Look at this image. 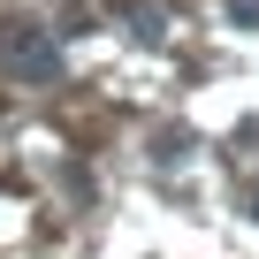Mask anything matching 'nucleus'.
Returning <instances> with one entry per match:
<instances>
[{
  "label": "nucleus",
  "instance_id": "nucleus-1",
  "mask_svg": "<svg viewBox=\"0 0 259 259\" xmlns=\"http://www.w3.org/2000/svg\"><path fill=\"white\" fill-rule=\"evenodd\" d=\"M0 61H8V76H23V84H61V38L46 23H8L0 31Z\"/></svg>",
  "mask_w": 259,
  "mask_h": 259
},
{
  "label": "nucleus",
  "instance_id": "nucleus-2",
  "mask_svg": "<svg viewBox=\"0 0 259 259\" xmlns=\"http://www.w3.org/2000/svg\"><path fill=\"white\" fill-rule=\"evenodd\" d=\"M221 16H229L236 31H259V0H221Z\"/></svg>",
  "mask_w": 259,
  "mask_h": 259
}]
</instances>
